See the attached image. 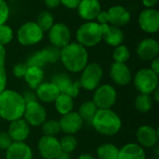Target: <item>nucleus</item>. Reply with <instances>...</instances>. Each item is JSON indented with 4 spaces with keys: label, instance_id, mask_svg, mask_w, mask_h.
Segmentation results:
<instances>
[{
    "label": "nucleus",
    "instance_id": "obj_17",
    "mask_svg": "<svg viewBox=\"0 0 159 159\" xmlns=\"http://www.w3.org/2000/svg\"><path fill=\"white\" fill-rule=\"evenodd\" d=\"M110 77L118 86H127L132 79L131 71L126 63L114 62L110 67Z\"/></svg>",
    "mask_w": 159,
    "mask_h": 159
},
{
    "label": "nucleus",
    "instance_id": "obj_16",
    "mask_svg": "<svg viewBox=\"0 0 159 159\" xmlns=\"http://www.w3.org/2000/svg\"><path fill=\"white\" fill-rule=\"evenodd\" d=\"M78 16L86 21H93L102 10L99 0H81L76 7Z\"/></svg>",
    "mask_w": 159,
    "mask_h": 159
},
{
    "label": "nucleus",
    "instance_id": "obj_8",
    "mask_svg": "<svg viewBox=\"0 0 159 159\" xmlns=\"http://www.w3.org/2000/svg\"><path fill=\"white\" fill-rule=\"evenodd\" d=\"M117 93L116 89L109 84L100 85L93 94L92 102L98 109H111L116 102Z\"/></svg>",
    "mask_w": 159,
    "mask_h": 159
},
{
    "label": "nucleus",
    "instance_id": "obj_35",
    "mask_svg": "<svg viewBox=\"0 0 159 159\" xmlns=\"http://www.w3.org/2000/svg\"><path fill=\"white\" fill-rule=\"evenodd\" d=\"M5 63H6V48L5 46L0 45V93L4 91L7 87V73H6Z\"/></svg>",
    "mask_w": 159,
    "mask_h": 159
},
{
    "label": "nucleus",
    "instance_id": "obj_9",
    "mask_svg": "<svg viewBox=\"0 0 159 159\" xmlns=\"http://www.w3.org/2000/svg\"><path fill=\"white\" fill-rule=\"evenodd\" d=\"M48 35L50 44L59 48L68 45L71 40V31L62 22H55L48 31Z\"/></svg>",
    "mask_w": 159,
    "mask_h": 159
},
{
    "label": "nucleus",
    "instance_id": "obj_37",
    "mask_svg": "<svg viewBox=\"0 0 159 159\" xmlns=\"http://www.w3.org/2000/svg\"><path fill=\"white\" fill-rule=\"evenodd\" d=\"M25 63L28 67L29 66H34V67H39V68H43L47 64L41 50L32 54Z\"/></svg>",
    "mask_w": 159,
    "mask_h": 159
},
{
    "label": "nucleus",
    "instance_id": "obj_27",
    "mask_svg": "<svg viewBox=\"0 0 159 159\" xmlns=\"http://www.w3.org/2000/svg\"><path fill=\"white\" fill-rule=\"evenodd\" d=\"M96 154L98 159H118L119 149L116 145L107 143L100 145Z\"/></svg>",
    "mask_w": 159,
    "mask_h": 159
},
{
    "label": "nucleus",
    "instance_id": "obj_30",
    "mask_svg": "<svg viewBox=\"0 0 159 159\" xmlns=\"http://www.w3.org/2000/svg\"><path fill=\"white\" fill-rule=\"evenodd\" d=\"M51 82L58 88L60 93H65L68 88L70 87V85L73 83V80L68 75L60 73L52 77Z\"/></svg>",
    "mask_w": 159,
    "mask_h": 159
},
{
    "label": "nucleus",
    "instance_id": "obj_33",
    "mask_svg": "<svg viewBox=\"0 0 159 159\" xmlns=\"http://www.w3.org/2000/svg\"><path fill=\"white\" fill-rule=\"evenodd\" d=\"M41 52L44 56V59L47 63H54L60 61V53L61 48H56L54 46H48L41 49Z\"/></svg>",
    "mask_w": 159,
    "mask_h": 159
},
{
    "label": "nucleus",
    "instance_id": "obj_14",
    "mask_svg": "<svg viewBox=\"0 0 159 159\" xmlns=\"http://www.w3.org/2000/svg\"><path fill=\"white\" fill-rule=\"evenodd\" d=\"M136 53L142 61H152L158 57L159 44L158 42L152 37L143 39L136 48Z\"/></svg>",
    "mask_w": 159,
    "mask_h": 159
},
{
    "label": "nucleus",
    "instance_id": "obj_26",
    "mask_svg": "<svg viewBox=\"0 0 159 159\" xmlns=\"http://www.w3.org/2000/svg\"><path fill=\"white\" fill-rule=\"evenodd\" d=\"M98 108L92 101H87L83 102L78 110V115L84 121V123L91 125L92 119L97 113Z\"/></svg>",
    "mask_w": 159,
    "mask_h": 159
},
{
    "label": "nucleus",
    "instance_id": "obj_46",
    "mask_svg": "<svg viewBox=\"0 0 159 159\" xmlns=\"http://www.w3.org/2000/svg\"><path fill=\"white\" fill-rule=\"evenodd\" d=\"M44 3L48 8H56L61 5L60 0H44Z\"/></svg>",
    "mask_w": 159,
    "mask_h": 159
},
{
    "label": "nucleus",
    "instance_id": "obj_18",
    "mask_svg": "<svg viewBox=\"0 0 159 159\" xmlns=\"http://www.w3.org/2000/svg\"><path fill=\"white\" fill-rule=\"evenodd\" d=\"M30 125L23 118H20L9 123L7 133L12 142H25L30 135Z\"/></svg>",
    "mask_w": 159,
    "mask_h": 159
},
{
    "label": "nucleus",
    "instance_id": "obj_25",
    "mask_svg": "<svg viewBox=\"0 0 159 159\" xmlns=\"http://www.w3.org/2000/svg\"><path fill=\"white\" fill-rule=\"evenodd\" d=\"M54 103L57 112L61 116L72 112L74 108V99L64 93H60Z\"/></svg>",
    "mask_w": 159,
    "mask_h": 159
},
{
    "label": "nucleus",
    "instance_id": "obj_22",
    "mask_svg": "<svg viewBox=\"0 0 159 159\" xmlns=\"http://www.w3.org/2000/svg\"><path fill=\"white\" fill-rule=\"evenodd\" d=\"M118 159H146V154L140 144L130 143L119 149Z\"/></svg>",
    "mask_w": 159,
    "mask_h": 159
},
{
    "label": "nucleus",
    "instance_id": "obj_45",
    "mask_svg": "<svg viewBox=\"0 0 159 159\" xmlns=\"http://www.w3.org/2000/svg\"><path fill=\"white\" fill-rule=\"evenodd\" d=\"M150 69H151L154 73H156L157 75H159V58L158 57H157L156 59H154V60H152V61H151V67H150Z\"/></svg>",
    "mask_w": 159,
    "mask_h": 159
},
{
    "label": "nucleus",
    "instance_id": "obj_6",
    "mask_svg": "<svg viewBox=\"0 0 159 159\" xmlns=\"http://www.w3.org/2000/svg\"><path fill=\"white\" fill-rule=\"evenodd\" d=\"M103 76V70L97 62H90L81 71L80 79L78 80L82 89L92 91L95 90L101 84Z\"/></svg>",
    "mask_w": 159,
    "mask_h": 159
},
{
    "label": "nucleus",
    "instance_id": "obj_4",
    "mask_svg": "<svg viewBox=\"0 0 159 159\" xmlns=\"http://www.w3.org/2000/svg\"><path fill=\"white\" fill-rule=\"evenodd\" d=\"M75 38L77 43L85 48H92L102 40L101 24L97 21H86L76 30Z\"/></svg>",
    "mask_w": 159,
    "mask_h": 159
},
{
    "label": "nucleus",
    "instance_id": "obj_28",
    "mask_svg": "<svg viewBox=\"0 0 159 159\" xmlns=\"http://www.w3.org/2000/svg\"><path fill=\"white\" fill-rule=\"evenodd\" d=\"M153 98L149 94H139L134 102V106L140 113H148L153 107Z\"/></svg>",
    "mask_w": 159,
    "mask_h": 159
},
{
    "label": "nucleus",
    "instance_id": "obj_32",
    "mask_svg": "<svg viewBox=\"0 0 159 159\" xmlns=\"http://www.w3.org/2000/svg\"><path fill=\"white\" fill-rule=\"evenodd\" d=\"M113 59L115 61V62H123L126 63V61L129 59L130 57V51L129 49V48L126 45H119L117 47H116L114 48L113 51Z\"/></svg>",
    "mask_w": 159,
    "mask_h": 159
},
{
    "label": "nucleus",
    "instance_id": "obj_50",
    "mask_svg": "<svg viewBox=\"0 0 159 159\" xmlns=\"http://www.w3.org/2000/svg\"><path fill=\"white\" fill-rule=\"evenodd\" d=\"M76 159H96L94 157H92L89 154H82L80 155Z\"/></svg>",
    "mask_w": 159,
    "mask_h": 159
},
{
    "label": "nucleus",
    "instance_id": "obj_2",
    "mask_svg": "<svg viewBox=\"0 0 159 159\" xmlns=\"http://www.w3.org/2000/svg\"><path fill=\"white\" fill-rule=\"evenodd\" d=\"M25 102L21 94L12 89H5L0 93V117L11 122L22 118Z\"/></svg>",
    "mask_w": 159,
    "mask_h": 159
},
{
    "label": "nucleus",
    "instance_id": "obj_52",
    "mask_svg": "<svg viewBox=\"0 0 159 159\" xmlns=\"http://www.w3.org/2000/svg\"><path fill=\"white\" fill-rule=\"evenodd\" d=\"M149 159H159V157H155V156H154V157H150V158H149Z\"/></svg>",
    "mask_w": 159,
    "mask_h": 159
},
{
    "label": "nucleus",
    "instance_id": "obj_51",
    "mask_svg": "<svg viewBox=\"0 0 159 159\" xmlns=\"http://www.w3.org/2000/svg\"><path fill=\"white\" fill-rule=\"evenodd\" d=\"M153 149H154L155 157H159V148H158V145L157 144L156 146H154V147H153Z\"/></svg>",
    "mask_w": 159,
    "mask_h": 159
},
{
    "label": "nucleus",
    "instance_id": "obj_12",
    "mask_svg": "<svg viewBox=\"0 0 159 159\" xmlns=\"http://www.w3.org/2000/svg\"><path fill=\"white\" fill-rule=\"evenodd\" d=\"M37 150L44 159H56L61 152L59 140L56 137L45 135L38 141Z\"/></svg>",
    "mask_w": 159,
    "mask_h": 159
},
{
    "label": "nucleus",
    "instance_id": "obj_34",
    "mask_svg": "<svg viewBox=\"0 0 159 159\" xmlns=\"http://www.w3.org/2000/svg\"><path fill=\"white\" fill-rule=\"evenodd\" d=\"M41 126H42V132L45 136L55 137L61 131L59 121L54 119H47Z\"/></svg>",
    "mask_w": 159,
    "mask_h": 159
},
{
    "label": "nucleus",
    "instance_id": "obj_20",
    "mask_svg": "<svg viewBox=\"0 0 159 159\" xmlns=\"http://www.w3.org/2000/svg\"><path fill=\"white\" fill-rule=\"evenodd\" d=\"M6 159H33V151L24 142H13L6 150Z\"/></svg>",
    "mask_w": 159,
    "mask_h": 159
},
{
    "label": "nucleus",
    "instance_id": "obj_24",
    "mask_svg": "<svg viewBox=\"0 0 159 159\" xmlns=\"http://www.w3.org/2000/svg\"><path fill=\"white\" fill-rule=\"evenodd\" d=\"M125 39L124 33L121 28L111 25L109 26L108 30L102 34V40L111 47H117L121 44H123V41Z\"/></svg>",
    "mask_w": 159,
    "mask_h": 159
},
{
    "label": "nucleus",
    "instance_id": "obj_42",
    "mask_svg": "<svg viewBox=\"0 0 159 159\" xmlns=\"http://www.w3.org/2000/svg\"><path fill=\"white\" fill-rule=\"evenodd\" d=\"M21 97L25 102V104L27 103H30V102H36L38 99H37V96L35 94V92H34L32 89L30 90H25L22 94H21Z\"/></svg>",
    "mask_w": 159,
    "mask_h": 159
},
{
    "label": "nucleus",
    "instance_id": "obj_40",
    "mask_svg": "<svg viewBox=\"0 0 159 159\" xmlns=\"http://www.w3.org/2000/svg\"><path fill=\"white\" fill-rule=\"evenodd\" d=\"M26 70H27L26 63L19 62V63L14 65L12 72H13V75H14L15 77H17V78H23L24 75L26 73Z\"/></svg>",
    "mask_w": 159,
    "mask_h": 159
},
{
    "label": "nucleus",
    "instance_id": "obj_38",
    "mask_svg": "<svg viewBox=\"0 0 159 159\" xmlns=\"http://www.w3.org/2000/svg\"><path fill=\"white\" fill-rule=\"evenodd\" d=\"M9 18V7L5 0H0V25L5 24Z\"/></svg>",
    "mask_w": 159,
    "mask_h": 159
},
{
    "label": "nucleus",
    "instance_id": "obj_3",
    "mask_svg": "<svg viewBox=\"0 0 159 159\" xmlns=\"http://www.w3.org/2000/svg\"><path fill=\"white\" fill-rule=\"evenodd\" d=\"M91 126L102 135L114 136L120 131L122 121L120 116L112 109H98L92 119Z\"/></svg>",
    "mask_w": 159,
    "mask_h": 159
},
{
    "label": "nucleus",
    "instance_id": "obj_31",
    "mask_svg": "<svg viewBox=\"0 0 159 159\" xmlns=\"http://www.w3.org/2000/svg\"><path fill=\"white\" fill-rule=\"evenodd\" d=\"M59 143L61 151L68 154L73 153L77 147V140L74 135L65 134V136H63L61 140H59Z\"/></svg>",
    "mask_w": 159,
    "mask_h": 159
},
{
    "label": "nucleus",
    "instance_id": "obj_43",
    "mask_svg": "<svg viewBox=\"0 0 159 159\" xmlns=\"http://www.w3.org/2000/svg\"><path fill=\"white\" fill-rule=\"evenodd\" d=\"M96 20L99 24H107L109 23V16H108V12L105 10H101V12L98 14ZM110 24V23H109Z\"/></svg>",
    "mask_w": 159,
    "mask_h": 159
},
{
    "label": "nucleus",
    "instance_id": "obj_10",
    "mask_svg": "<svg viewBox=\"0 0 159 159\" xmlns=\"http://www.w3.org/2000/svg\"><path fill=\"white\" fill-rule=\"evenodd\" d=\"M141 30L146 34H156L159 30V12L156 8H144L138 18Z\"/></svg>",
    "mask_w": 159,
    "mask_h": 159
},
{
    "label": "nucleus",
    "instance_id": "obj_47",
    "mask_svg": "<svg viewBox=\"0 0 159 159\" xmlns=\"http://www.w3.org/2000/svg\"><path fill=\"white\" fill-rule=\"evenodd\" d=\"M142 3L145 8H155L158 3V0H143Z\"/></svg>",
    "mask_w": 159,
    "mask_h": 159
},
{
    "label": "nucleus",
    "instance_id": "obj_49",
    "mask_svg": "<svg viewBox=\"0 0 159 159\" xmlns=\"http://www.w3.org/2000/svg\"><path fill=\"white\" fill-rule=\"evenodd\" d=\"M152 98H153V101H155L156 102H159V89L157 88L152 94Z\"/></svg>",
    "mask_w": 159,
    "mask_h": 159
},
{
    "label": "nucleus",
    "instance_id": "obj_41",
    "mask_svg": "<svg viewBox=\"0 0 159 159\" xmlns=\"http://www.w3.org/2000/svg\"><path fill=\"white\" fill-rule=\"evenodd\" d=\"M12 140L7 132H0V149L7 150L12 143Z\"/></svg>",
    "mask_w": 159,
    "mask_h": 159
},
{
    "label": "nucleus",
    "instance_id": "obj_44",
    "mask_svg": "<svg viewBox=\"0 0 159 159\" xmlns=\"http://www.w3.org/2000/svg\"><path fill=\"white\" fill-rule=\"evenodd\" d=\"M81 0H60L61 4L69 9H75Z\"/></svg>",
    "mask_w": 159,
    "mask_h": 159
},
{
    "label": "nucleus",
    "instance_id": "obj_21",
    "mask_svg": "<svg viewBox=\"0 0 159 159\" xmlns=\"http://www.w3.org/2000/svg\"><path fill=\"white\" fill-rule=\"evenodd\" d=\"M35 94L41 102L50 103L55 102L60 95V91L52 82H43L35 89Z\"/></svg>",
    "mask_w": 159,
    "mask_h": 159
},
{
    "label": "nucleus",
    "instance_id": "obj_13",
    "mask_svg": "<svg viewBox=\"0 0 159 159\" xmlns=\"http://www.w3.org/2000/svg\"><path fill=\"white\" fill-rule=\"evenodd\" d=\"M61 131H62L65 134L74 135L77 132H79L83 126L84 121L76 112H70L66 115L61 116V119L59 120Z\"/></svg>",
    "mask_w": 159,
    "mask_h": 159
},
{
    "label": "nucleus",
    "instance_id": "obj_7",
    "mask_svg": "<svg viewBox=\"0 0 159 159\" xmlns=\"http://www.w3.org/2000/svg\"><path fill=\"white\" fill-rule=\"evenodd\" d=\"M44 38V32L35 21H27L20 25L17 32L18 42L24 47L38 44Z\"/></svg>",
    "mask_w": 159,
    "mask_h": 159
},
{
    "label": "nucleus",
    "instance_id": "obj_19",
    "mask_svg": "<svg viewBox=\"0 0 159 159\" xmlns=\"http://www.w3.org/2000/svg\"><path fill=\"white\" fill-rule=\"evenodd\" d=\"M107 12L109 16V23L119 28L129 23L131 20V14L129 10L121 5L112 6Z\"/></svg>",
    "mask_w": 159,
    "mask_h": 159
},
{
    "label": "nucleus",
    "instance_id": "obj_5",
    "mask_svg": "<svg viewBox=\"0 0 159 159\" xmlns=\"http://www.w3.org/2000/svg\"><path fill=\"white\" fill-rule=\"evenodd\" d=\"M133 83L135 89L141 94L151 95L158 88V75L150 68H143L134 75Z\"/></svg>",
    "mask_w": 159,
    "mask_h": 159
},
{
    "label": "nucleus",
    "instance_id": "obj_23",
    "mask_svg": "<svg viewBox=\"0 0 159 159\" xmlns=\"http://www.w3.org/2000/svg\"><path fill=\"white\" fill-rule=\"evenodd\" d=\"M32 90H35L37 87L43 83L44 80V71L42 68L34 66H27L26 73L23 77Z\"/></svg>",
    "mask_w": 159,
    "mask_h": 159
},
{
    "label": "nucleus",
    "instance_id": "obj_36",
    "mask_svg": "<svg viewBox=\"0 0 159 159\" xmlns=\"http://www.w3.org/2000/svg\"><path fill=\"white\" fill-rule=\"evenodd\" d=\"M14 34L12 28L7 23L0 25V45L5 46L9 44L13 39Z\"/></svg>",
    "mask_w": 159,
    "mask_h": 159
},
{
    "label": "nucleus",
    "instance_id": "obj_11",
    "mask_svg": "<svg viewBox=\"0 0 159 159\" xmlns=\"http://www.w3.org/2000/svg\"><path fill=\"white\" fill-rule=\"evenodd\" d=\"M23 117L30 126L39 127L47 120V111L38 101L33 102L25 105Z\"/></svg>",
    "mask_w": 159,
    "mask_h": 159
},
{
    "label": "nucleus",
    "instance_id": "obj_39",
    "mask_svg": "<svg viewBox=\"0 0 159 159\" xmlns=\"http://www.w3.org/2000/svg\"><path fill=\"white\" fill-rule=\"evenodd\" d=\"M80 83L79 81H73V83L70 85V87L68 88V89L66 90V92L64 94H67L68 96H70L71 98H76L79 95L80 92Z\"/></svg>",
    "mask_w": 159,
    "mask_h": 159
},
{
    "label": "nucleus",
    "instance_id": "obj_48",
    "mask_svg": "<svg viewBox=\"0 0 159 159\" xmlns=\"http://www.w3.org/2000/svg\"><path fill=\"white\" fill-rule=\"evenodd\" d=\"M71 158V156H70V154H68V153H65V152H61L60 154H59V156L57 157V158L56 159H70Z\"/></svg>",
    "mask_w": 159,
    "mask_h": 159
},
{
    "label": "nucleus",
    "instance_id": "obj_15",
    "mask_svg": "<svg viewBox=\"0 0 159 159\" xmlns=\"http://www.w3.org/2000/svg\"><path fill=\"white\" fill-rule=\"evenodd\" d=\"M138 144L143 148H153L158 143V130L152 126H141L136 132Z\"/></svg>",
    "mask_w": 159,
    "mask_h": 159
},
{
    "label": "nucleus",
    "instance_id": "obj_1",
    "mask_svg": "<svg viewBox=\"0 0 159 159\" xmlns=\"http://www.w3.org/2000/svg\"><path fill=\"white\" fill-rule=\"evenodd\" d=\"M60 61L66 70L71 73H80L89 63L87 48L77 42H70L61 48Z\"/></svg>",
    "mask_w": 159,
    "mask_h": 159
},
{
    "label": "nucleus",
    "instance_id": "obj_29",
    "mask_svg": "<svg viewBox=\"0 0 159 159\" xmlns=\"http://www.w3.org/2000/svg\"><path fill=\"white\" fill-rule=\"evenodd\" d=\"M35 22L41 28V30L44 33L48 32L52 27V25L55 23L54 17H53L52 13L50 11H48V10L42 11L37 16V19H36V21Z\"/></svg>",
    "mask_w": 159,
    "mask_h": 159
}]
</instances>
